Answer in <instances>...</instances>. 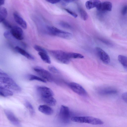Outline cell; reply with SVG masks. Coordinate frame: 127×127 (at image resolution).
Instances as JSON below:
<instances>
[{
	"label": "cell",
	"instance_id": "cell-1",
	"mask_svg": "<svg viewBox=\"0 0 127 127\" xmlns=\"http://www.w3.org/2000/svg\"><path fill=\"white\" fill-rule=\"evenodd\" d=\"M37 91L42 101L45 104H49L54 101V93L49 88L44 86H39L37 88Z\"/></svg>",
	"mask_w": 127,
	"mask_h": 127
},
{
	"label": "cell",
	"instance_id": "cell-2",
	"mask_svg": "<svg viewBox=\"0 0 127 127\" xmlns=\"http://www.w3.org/2000/svg\"><path fill=\"white\" fill-rule=\"evenodd\" d=\"M0 86L12 91L18 92L21 90L20 87L14 80L8 76H0Z\"/></svg>",
	"mask_w": 127,
	"mask_h": 127
},
{
	"label": "cell",
	"instance_id": "cell-3",
	"mask_svg": "<svg viewBox=\"0 0 127 127\" xmlns=\"http://www.w3.org/2000/svg\"><path fill=\"white\" fill-rule=\"evenodd\" d=\"M71 120L75 122L87 123L93 125H101L103 122L101 120L95 117L89 116H76L72 117Z\"/></svg>",
	"mask_w": 127,
	"mask_h": 127
},
{
	"label": "cell",
	"instance_id": "cell-4",
	"mask_svg": "<svg viewBox=\"0 0 127 127\" xmlns=\"http://www.w3.org/2000/svg\"><path fill=\"white\" fill-rule=\"evenodd\" d=\"M47 28L51 34L66 39H71L73 37L72 34L68 32L60 30L55 27L48 26Z\"/></svg>",
	"mask_w": 127,
	"mask_h": 127
},
{
	"label": "cell",
	"instance_id": "cell-5",
	"mask_svg": "<svg viewBox=\"0 0 127 127\" xmlns=\"http://www.w3.org/2000/svg\"><path fill=\"white\" fill-rule=\"evenodd\" d=\"M49 52L59 62L65 64H68L69 63L70 59L68 57L67 52L59 50H51Z\"/></svg>",
	"mask_w": 127,
	"mask_h": 127
},
{
	"label": "cell",
	"instance_id": "cell-6",
	"mask_svg": "<svg viewBox=\"0 0 127 127\" xmlns=\"http://www.w3.org/2000/svg\"><path fill=\"white\" fill-rule=\"evenodd\" d=\"M34 70L42 78L45 80L51 82L53 80V77L50 72L39 66H35L33 68Z\"/></svg>",
	"mask_w": 127,
	"mask_h": 127
},
{
	"label": "cell",
	"instance_id": "cell-7",
	"mask_svg": "<svg viewBox=\"0 0 127 127\" xmlns=\"http://www.w3.org/2000/svg\"><path fill=\"white\" fill-rule=\"evenodd\" d=\"M60 118L64 123H68L69 120L70 113L68 107L64 105L61 106L59 112Z\"/></svg>",
	"mask_w": 127,
	"mask_h": 127
},
{
	"label": "cell",
	"instance_id": "cell-8",
	"mask_svg": "<svg viewBox=\"0 0 127 127\" xmlns=\"http://www.w3.org/2000/svg\"><path fill=\"white\" fill-rule=\"evenodd\" d=\"M70 88L75 93L79 95L85 96L87 93L84 88L80 84L74 82H71L69 84Z\"/></svg>",
	"mask_w": 127,
	"mask_h": 127
},
{
	"label": "cell",
	"instance_id": "cell-9",
	"mask_svg": "<svg viewBox=\"0 0 127 127\" xmlns=\"http://www.w3.org/2000/svg\"><path fill=\"white\" fill-rule=\"evenodd\" d=\"M10 31L12 36L15 39L18 40H21L23 39V32L22 29L19 27L14 26L12 27Z\"/></svg>",
	"mask_w": 127,
	"mask_h": 127
},
{
	"label": "cell",
	"instance_id": "cell-10",
	"mask_svg": "<svg viewBox=\"0 0 127 127\" xmlns=\"http://www.w3.org/2000/svg\"><path fill=\"white\" fill-rule=\"evenodd\" d=\"M95 49L97 54L101 60L105 64H109L110 60L108 55L100 47H97Z\"/></svg>",
	"mask_w": 127,
	"mask_h": 127
},
{
	"label": "cell",
	"instance_id": "cell-11",
	"mask_svg": "<svg viewBox=\"0 0 127 127\" xmlns=\"http://www.w3.org/2000/svg\"><path fill=\"white\" fill-rule=\"evenodd\" d=\"M4 112L7 119L12 124L17 126L20 125L19 121L11 111L6 109L4 110Z\"/></svg>",
	"mask_w": 127,
	"mask_h": 127
},
{
	"label": "cell",
	"instance_id": "cell-12",
	"mask_svg": "<svg viewBox=\"0 0 127 127\" xmlns=\"http://www.w3.org/2000/svg\"><path fill=\"white\" fill-rule=\"evenodd\" d=\"M112 8V4L111 2L109 1H105L101 3L97 10L99 12L103 13L111 11Z\"/></svg>",
	"mask_w": 127,
	"mask_h": 127
},
{
	"label": "cell",
	"instance_id": "cell-13",
	"mask_svg": "<svg viewBox=\"0 0 127 127\" xmlns=\"http://www.w3.org/2000/svg\"><path fill=\"white\" fill-rule=\"evenodd\" d=\"M13 15L16 22L23 29H26L27 25L26 22L18 13L16 12H14Z\"/></svg>",
	"mask_w": 127,
	"mask_h": 127
},
{
	"label": "cell",
	"instance_id": "cell-14",
	"mask_svg": "<svg viewBox=\"0 0 127 127\" xmlns=\"http://www.w3.org/2000/svg\"><path fill=\"white\" fill-rule=\"evenodd\" d=\"M101 2L99 0H89L85 3L87 9L90 10L95 7L97 9L100 6Z\"/></svg>",
	"mask_w": 127,
	"mask_h": 127
},
{
	"label": "cell",
	"instance_id": "cell-15",
	"mask_svg": "<svg viewBox=\"0 0 127 127\" xmlns=\"http://www.w3.org/2000/svg\"><path fill=\"white\" fill-rule=\"evenodd\" d=\"M38 109L40 112L47 115H51L54 112L53 109L48 105H40L38 106Z\"/></svg>",
	"mask_w": 127,
	"mask_h": 127
},
{
	"label": "cell",
	"instance_id": "cell-16",
	"mask_svg": "<svg viewBox=\"0 0 127 127\" xmlns=\"http://www.w3.org/2000/svg\"><path fill=\"white\" fill-rule=\"evenodd\" d=\"M15 48L17 52L27 59L30 60H34V58L32 55L20 47L17 46L15 47Z\"/></svg>",
	"mask_w": 127,
	"mask_h": 127
},
{
	"label": "cell",
	"instance_id": "cell-17",
	"mask_svg": "<svg viewBox=\"0 0 127 127\" xmlns=\"http://www.w3.org/2000/svg\"><path fill=\"white\" fill-rule=\"evenodd\" d=\"M13 92L0 86V95L4 97L12 95Z\"/></svg>",
	"mask_w": 127,
	"mask_h": 127
},
{
	"label": "cell",
	"instance_id": "cell-18",
	"mask_svg": "<svg viewBox=\"0 0 127 127\" xmlns=\"http://www.w3.org/2000/svg\"><path fill=\"white\" fill-rule=\"evenodd\" d=\"M38 54L42 61L46 63L50 64L51 63L50 59L47 53L38 52Z\"/></svg>",
	"mask_w": 127,
	"mask_h": 127
},
{
	"label": "cell",
	"instance_id": "cell-19",
	"mask_svg": "<svg viewBox=\"0 0 127 127\" xmlns=\"http://www.w3.org/2000/svg\"><path fill=\"white\" fill-rule=\"evenodd\" d=\"M99 93L103 95H109L115 94L117 93V91L112 89H104L99 91Z\"/></svg>",
	"mask_w": 127,
	"mask_h": 127
},
{
	"label": "cell",
	"instance_id": "cell-20",
	"mask_svg": "<svg viewBox=\"0 0 127 127\" xmlns=\"http://www.w3.org/2000/svg\"><path fill=\"white\" fill-rule=\"evenodd\" d=\"M118 60L124 67L126 69L127 68V58L126 56L122 55L118 57Z\"/></svg>",
	"mask_w": 127,
	"mask_h": 127
},
{
	"label": "cell",
	"instance_id": "cell-21",
	"mask_svg": "<svg viewBox=\"0 0 127 127\" xmlns=\"http://www.w3.org/2000/svg\"><path fill=\"white\" fill-rule=\"evenodd\" d=\"M7 12L6 9L3 7H0V23L2 22L7 17Z\"/></svg>",
	"mask_w": 127,
	"mask_h": 127
},
{
	"label": "cell",
	"instance_id": "cell-22",
	"mask_svg": "<svg viewBox=\"0 0 127 127\" xmlns=\"http://www.w3.org/2000/svg\"><path fill=\"white\" fill-rule=\"evenodd\" d=\"M67 55L68 58L71 59H82L84 57L82 54L73 52H67Z\"/></svg>",
	"mask_w": 127,
	"mask_h": 127
},
{
	"label": "cell",
	"instance_id": "cell-23",
	"mask_svg": "<svg viewBox=\"0 0 127 127\" xmlns=\"http://www.w3.org/2000/svg\"><path fill=\"white\" fill-rule=\"evenodd\" d=\"M78 10L81 18L84 20H86L88 18V16L86 11L80 7L78 8Z\"/></svg>",
	"mask_w": 127,
	"mask_h": 127
},
{
	"label": "cell",
	"instance_id": "cell-24",
	"mask_svg": "<svg viewBox=\"0 0 127 127\" xmlns=\"http://www.w3.org/2000/svg\"><path fill=\"white\" fill-rule=\"evenodd\" d=\"M28 77L30 80H35L44 83H46V80L43 78L33 75H29Z\"/></svg>",
	"mask_w": 127,
	"mask_h": 127
},
{
	"label": "cell",
	"instance_id": "cell-25",
	"mask_svg": "<svg viewBox=\"0 0 127 127\" xmlns=\"http://www.w3.org/2000/svg\"><path fill=\"white\" fill-rule=\"evenodd\" d=\"M26 108L28 110L29 112L32 115H33L35 113L34 108L31 104L28 101H26L25 103Z\"/></svg>",
	"mask_w": 127,
	"mask_h": 127
},
{
	"label": "cell",
	"instance_id": "cell-26",
	"mask_svg": "<svg viewBox=\"0 0 127 127\" xmlns=\"http://www.w3.org/2000/svg\"><path fill=\"white\" fill-rule=\"evenodd\" d=\"M48 68L50 72L54 73H59L60 72L59 70L53 65H49L48 67Z\"/></svg>",
	"mask_w": 127,
	"mask_h": 127
},
{
	"label": "cell",
	"instance_id": "cell-27",
	"mask_svg": "<svg viewBox=\"0 0 127 127\" xmlns=\"http://www.w3.org/2000/svg\"><path fill=\"white\" fill-rule=\"evenodd\" d=\"M60 25L64 28L70 29L71 28V26L68 23L64 21H61L59 23Z\"/></svg>",
	"mask_w": 127,
	"mask_h": 127
},
{
	"label": "cell",
	"instance_id": "cell-28",
	"mask_svg": "<svg viewBox=\"0 0 127 127\" xmlns=\"http://www.w3.org/2000/svg\"><path fill=\"white\" fill-rule=\"evenodd\" d=\"M34 48L35 50L38 52H44L47 53V51L45 49L39 45H35L34 46Z\"/></svg>",
	"mask_w": 127,
	"mask_h": 127
},
{
	"label": "cell",
	"instance_id": "cell-29",
	"mask_svg": "<svg viewBox=\"0 0 127 127\" xmlns=\"http://www.w3.org/2000/svg\"><path fill=\"white\" fill-rule=\"evenodd\" d=\"M2 22L4 26L7 28L10 29L12 28V27L11 25L5 20H4Z\"/></svg>",
	"mask_w": 127,
	"mask_h": 127
},
{
	"label": "cell",
	"instance_id": "cell-30",
	"mask_svg": "<svg viewBox=\"0 0 127 127\" xmlns=\"http://www.w3.org/2000/svg\"><path fill=\"white\" fill-rule=\"evenodd\" d=\"M64 9L67 12L69 13L70 14L75 18H76L77 17V15L75 13L73 12L72 11L66 8H65Z\"/></svg>",
	"mask_w": 127,
	"mask_h": 127
},
{
	"label": "cell",
	"instance_id": "cell-31",
	"mask_svg": "<svg viewBox=\"0 0 127 127\" xmlns=\"http://www.w3.org/2000/svg\"><path fill=\"white\" fill-rule=\"evenodd\" d=\"M127 7L126 5L123 7L121 10V13L123 15H125L127 13Z\"/></svg>",
	"mask_w": 127,
	"mask_h": 127
},
{
	"label": "cell",
	"instance_id": "cell-32",
	"mask_svg": "<svg viewBox=\"0 0 127 127\" xmlns=\"http://www.w3.org/2000/svg\"><path fill=\"white\" fill-rule=\"evenodd\" d=\"M127 92L124 93L122 95V97L124 100L127 103Z\"/></svg>",
	"mask_w": 127,
	"mask_h": 127
},
{
	"label": "cell",
	"instance_id": "cell-33",
	"mask_svg": "<svg viewBox=\"0 0 127 127\" xmlns=\"http://www.w3.org/2000/svg\"><path fill=\"white\" fill-rule=\"evenodd\" d=\"M47 1L52 4L57 3L60 1L61 0H46Z\"/></svg>",
	"mask_w": 127,
	"mask_h": 127
},
{
	"label": "cell",
	"instance_id": "cell-34",
	"mask_svg": "<svg viewBox=\"0 0 127 127\" xmlns=\"http://www.w3.org/2000/svg\"><path fill=\"white\" fill-rule=\"evenodd\" d=\"M0 76H8V74L4 71L0 69Z\"/></svg>",
	"mask_w": 127,
	"mask_h": 127
},
{
	"label": "cell",
	"instance_id": "cell-35",
	"mask_svg": "<svg viewBox=\"0 0 127 127\" xmlns=\"http://www.w3.org/2000/svg\"><path fill=\"white\" fill-rule=\"evenodd\" d=\"M63 1L67 3H69L73 2L76 0H63Z\"/></svg>",
	"mask_w": 127,
	"mask_h": 127
},
{
	"label": "cell",
	"instance_id": "cell-36",
	"mask_svg": "<svg viewBox=\"0 0 127 127\" xmlns=\"http://www.w3.org/2000/svg\"><path fill=\"white\" fill-rule=\"evenodd\" d=\"M101 41L105 43L106 44L108 45H110L111 44L110 43L108 42V41H106L105 40H103V39H101Z\"/></svg>",
	"mask_w": 127,
	"mask_h": 127
}]
</instances>
